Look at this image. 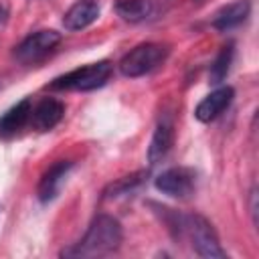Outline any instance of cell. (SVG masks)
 Returning <instances> with one entry per match:
<instances>
[{
    "label": "cell",
    "instance_id": "cell-1",
    "mask_svg": "<svg viewBox=\"0 0 259 259\" xmlns=\"http://www.w3.org/2000/svg\"><path fill=\"white\" fill-rule=\"evenodd\" d=\"M121 225L117 219L109 214H97L85 237L71 249H67L63 255L67 257H105L119 249L121 245Z\"/></svg>",
    "mask_w": 259,
    "mask_h": 259
},
{
    "label": "cell",
    "instance_id": "cell-2",
    "mask_svg": "<svg viewBox=\"0 0 259 259\" xmlns=\"http://www.w3.org/2000/svg\"><path fill=\"white\" fill-rule=\"evenodd\" d=\"M109 75H111L109 61H97V63H89L85 67L73 69V71L53 79V83L49 87L55 91H91V89L105 85Z\"/></svg>",
    "mask_w": 259,
    "mask_h": 259
},
{
    "label": "cell",
    "instance_id": "cell-3",
    "mask_svg": "<svg viewBox=\"0 0 259 259\" xmlns=\"http://www.w3.org/2000/svg\"><path fill=\"white\" fill-rule=\"evenodd\" d=\"M186 233L190 237V243L194 251L200 257L208 259H223L225 251L221 249L219 237L212 229V225L200 217V214H182V225H180V235Z\"/></svg>",
    "mask_w": 259,
    "mask_h": 259
},
{
    "label": "cell",
    "instance_id": "cell-4",
    "mask_svg": "<svg viewBox=\"0 0 259 259\" xmlns=\"http://www.w3.org/2000/svg\"><path fill=\"white\" fill-rule=\"evenodd\" d=\"M168 57V47L160 42H142L132 49L119 61V73L123 77H142L154 71Z\"/></svg>",
    "mask_w": 259,
    "mask_h": 259
},
{
    "label": "cell",
    "instance_id": "cell-5",
    "mask_svg": "<svg viewBox=\"0 0 259 259\" xmlns=\"http://www.w3.org/2000/svg\"><path fill=\"white\" fill-rule=\"evenodd\" d=\"M61 42V34L57 30H38L32 32L30 36H26L14 51V57L20 63H38L42 61L57 45Z\"/></svg>",
    "mask_w": 259,
    "mask_h": 259
},
{
    "label": "cell",
    "instance_id": "cell-6",
    "mask_svg": "<svg viewBox=\"0 0 259 259\" xmlns=\"http://www.w3.org/2000/svg\"><path fill=\"white\" fill-rule=\"evenodd\" d=\"M156 188L174 198H186L194 190V174L188 168H168L156 178Z\"/></svg>",
    "mask_w": 259,
    "mask_h": 259
},
{
    "label": "cell",
    "instance_id": "cell-7",
    "mask_svg": "<svg viewBox=\"0 0 259 259\" xmlns=\"http://www.w3.org/2000/svg\"><path fill=\"white\" fill-rule=\"evenodd\" d=\"M71 168H73V162L59 160L40 176L38 186H36V196L40 202H51L53 198H57V194H59L61 186L65 184V178H67Z\"/></svg>",
    "mask_w": 259,
    "mask_h": 259
},
{
    "label": "cell",
    "instance_id": "cell-8",
    "mask_svg": "<svg viewBox=\"0 0 259 259\" xmlns=\"http://www.w3.org/2000/svg\"><path fill=\"white\" fill-rule=\"evenodd\" d=\"M233 97H235V91H233V87H229V85L214 89L212 93H208V95L196 105L194 117H196L198 121H202V123H208V121L217 119V117L231 105Z\"/></svg>",
    "mask_w": 259,
    "mask_h": 259
},
{
    "label": "cell",
    "instance_id": "cell-9",
    "mask_svg": "<svg viewBox=\"0 0 259 259\" xmlns=\"http://www.w3.org/2000/svg\"><path fill=\"white\" fill-rule=\"evenodd\" d=\"M65 115V105L63 101L55 99V97H45L42 101H38L32 111H30V125L38 132H49L53 130Z\"/></svg>",
    "mask_w": 259,
    "mask_h": 259
},
{
    "label": "cell",
    "instance_id": "cell-10",
    "mask_svg": "<svg viewBox=\"0 0 259 259\" xmlns=\"http://www.w3.org/2000/svg\"><path fill=\"white\" fill-rule=\"evenodd\" d=\"M99 18V4L95 0L75 2L63 16V26L67 30H83Z\"/></svg>",
    "mask_w": 259,
    "mask_h": 259
},
{
    "label": "cell",
    "instance_id": "cell-11",
    "mask_svg": "<svg viewBox=\"0 0 259 259\" xmlns=\"http://www.w3.org/2000/svg\"><path fill=\"white\" fill-rule=\"evenodd\" d=\"M172 144H174V125L168 117H164L158 121V125L154 130V136H152V142L148 148V162L158 164L170 152Z\"/></svg>",
    "mask_w": 259,
    "mask_h": 259
},
{
    "label": "cell",
    "instance_id": "cell-12",
    "mask_svg": "<svg viewBox=\"0 0 259 259\" xmlns=\"http://www.w3.org/2000/svg\"><path fill=\"white\" fill-rule=\"evenodd\" d=\"M30 111H32V105H30V99L24 97L20 99L16 105H12L2 117H0V138H10L14 136L16 132H20L28 119H30Z\"/></svg>",
    "mask_w": 259,
    "mask_h": 259
},
{
    "label": "cell",
    "instance_id": "cell-13",
    "mask_svg": "<svg viewBox=\"0 0 259 259\" xmlns=\"http://www.w3.org/2000/svg\"><path fill=\"white\" fill-rule=\"evenodd\" d=\"M251 12V2L249 0H235L227 6H223L214 18H212V26L219 28V30H229V28H235L239 24H243L247 20Z\"/></svg>",
    "mask_w": 259,
    "mask_h": 259
},
{
    "label": "cell",
    "instance_id": "cell-14",
    "mask_svg": "<svg viewBox=\"0 0 259 259\" xmlns=\"http://www.w3.org/2000/svg\"><path fill=\"white\" fill-rule=\"evenodd\" d=\"M115 12L127 22H140L152 12L150 0H117Z\"/></svg>",
    "mask_w": 259,
    "mask_h": 259
},
{
    "label": "cell",
    "instance_id": "cell-15",
    "mask_svg": "<svg viewBox=\"0 0 259 259\" xmlns=\"http://www.w3.org/2000/svg\"><path fill=\"white\" fill-rule=\"evenodd\" d=\"M233 53H235V49H233V45L229 42V45H225V47L221 49V53H219L217 59L212 61L210 71H208V79H210L212 85H219V83L225 81V77H227V73H229V69H231V63H233Z\"/></svg>",
    "mask_w": 259,
    "mask_h": 259
},
{
    "label": "cell",
    "instance_id": "cell-16",
    "mask_svg": "<svg viewBox=\"0 0 259 259\" xmlns=\"http://www.w3.org/2000/svg\"><path fill=\"white\" fill-rule=\"evenodd\" d=\"M146 178V172H134L130 176H123L115 182H111L105 190H103V198H115V196H121V194H127L132 192L134 188H138Z\"/></svg>",
    "mask_w": 259,
    "mask_h": 259
},
{
    "label": "cell",
    "instance_id": "cell-17",
    "mask_svg": "<svg viewBox=\"0 0 259 259\" xmlns=\"http://www.w3.org/2000/svg\"><path fill=\"white\" fill-rule=\"evenodd\" d=\"M4 16H6V10H4V8H0V22L4 20Z\"/></svg>",
    "mask_w": 259,
    "mask_h": 259
}]
</instances>
